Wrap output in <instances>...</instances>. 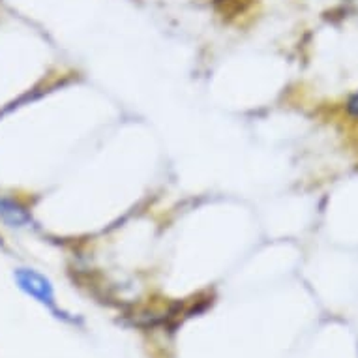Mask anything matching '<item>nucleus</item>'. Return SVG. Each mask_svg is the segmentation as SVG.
<instances>
[{
  "instance_id": "nucleus-2",
  "label": "nucleus",
  "mask_w": 358,
  "mask_h": 358,
  "mask_svg": "<svg viewBox=\"0 0 358 358\" xmlns=\"http://www.w3.org/2000/svg\"><path fill=\"white\" fill-rule=\"evenodd\" d=\"M0 220L12 229H29L32 225L30 210L15 197L0 194Z\"/></svg>"
},
{
  "instance_id": "nucleus-1",
  "label": "nucleus",
  "mask_w": 358,
  "mask_h": 358,
  "mask_svg": "<svg viewBox=\"0 0 358 358\" xmlns=\"http://www.w3.org/2000/svg\"><path fill=\"white\" fill-rule=\"evenodd\" d=\"M15 282H17L21 291L30 294L32 299H36L43 306L51 308L55 313H59L57 306H55L53 285H51L48 278L41 276L40 272L32 271V268H17L15 271Z\"/></svg>"
},
{
  "instance_id": "nucleus-3",
  "label": "nucleus",
  "mask_w": 358,
  "mask_h": 358,
  "mask_svg": "<svg viewBox=\"0 0 358 358\" xmlns=\"http://www.w3.org/2000/svg\"><path fill=\"white\" fill-rule=\"evenodd\" d=\"M347 111L351 113L352 117H358V92L352 96L351 100H349V103H347Z\"/></svg>"
},
{
  "instance_id": "nucleus-4",
  "label": "nucleus",
  "mask_w": 358,
  "mask_h": 358,
  "mask_svg": "<svg viewBox=\"0 0 358 358\" xmlns=\"http://www.w3.org/2000/svg\"><path fill=\"white\" fill-rule=\"evenodd\" d=\"M0 246H2V238H0Z\"/></svg>"
}]
</instances>
